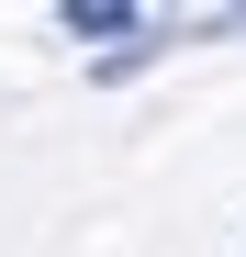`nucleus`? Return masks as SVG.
I'll return each instance as SVG.
<instances>
[{"label":"nucleus","instance_id":"1","mask_svg":"<svg viewBox=\"0 0 246 257\" xmlns=\"http://www.w3.org/2000/svg\"><path fill=\"white\" fill-rule=\"evenodd\" d=\"M56 34H78V45H112L123 34V45H135V34H157V23L135 12V0H56Z\"/></svg>","mask_w":246,"mask_h":257}]
</instances>
